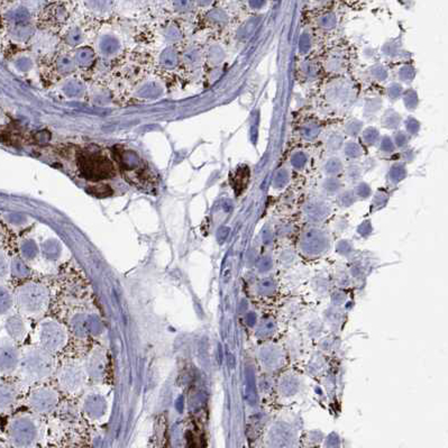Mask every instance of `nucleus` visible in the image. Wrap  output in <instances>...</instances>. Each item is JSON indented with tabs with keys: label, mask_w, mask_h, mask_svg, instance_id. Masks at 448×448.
<instances>
[{
	"label": "nucleus",
	"mask_w": 448,
	"mask_h": 448,
	"mask_svg": "<svg viewBox=\"0 0 448 448\" xmlns=\"http://www.w3.org/2000/svg\"><path fill=\"white\" fill-rule=\"evenodd\" d=\"M79 164L82 173L89 180H101L113 173L112 164L101 155H84L80 159Z\"/></svg>",
	"instance_id": "nucleus-1"
},
{
	"label": "nucleus",
	"mask_w": 448,
	"mask_h": 448,
	"mask_svg": "<svg viewBox=\"0 0 448 448\" xmlns=\"http://www.w3.org/2000/svg\"><path fill=\"white\" fill-rule=\"evenodd\" d=\"M18 364V352L13 343L7 339L0 340V371L10 373Z\"/></svg>",
	"instance_id": "nucleus-2"
},
{
	"label": "nucleus",
	"mask_w": 448,
	"mask_h": 448,
	"mask_svg": "<svg viewBox=\"0 0 448 448\" xmlns=\"http://www.w3.org/2000/svg\"><path fill=\"white\" fill-rule=\"evenodd\" d=\"M11 434H13L15 443H17L22 446L27 445V444L32 442L34 437L32 424L26 420H17L16 423H14Z\"/></svg>",
	"instance_id": "nucleus-3"
},
{
	"label": "nucleus",
	"mask_w": 448,
	"mask_h": 448,
	"mask_svg": "<svg viewBox=\"0 0 448 448\" xmlns=\"http://www.w3.org/2000/svg\"><path fill=\"white\" fill-rule=\"evenodd\" d=\"M15 390L8 384H0V409H8L14 403Z\"/></svg>",
	"instance_id": "nucleus-4"
},
{
	"label": "nucleus",
	"mask_w": 448,
	"mask_h": 448,
	"mask_svg": "<svg viewBox=\"0 0 448 448\" xmlns=\"http://www.w3.org/2000/svg\"><path fill=\"white\" fill-rule=\"evenodd\" d=\"M13 306V297L5 286L0 285V316L8 312Z\"/></svg>",
	"instance_id": "nucleus-5"
},
{
	"label": "nucleus",
	"mask_w": 448,
	"mask_h": 448,
	"mask_svg": "<svg viewBox=\"0 0 448 448\" xmlns=\"http://www.w3.org/2000/svg\"><path fill=\"white\" fill-rule=\"evenodd\" d=\"M7 330H8L9 335L13 337H19L22 334V323L18 318L14 317L7 321Z\"/></svg>",
	"instance_id": "nucleus-6"
},
{
	"label": "nucleus",
	"mask_w": 448,
	"mask_h": 448,
	"mask_svg": "<svg viewBox=\"0 0 448 448\" xmlns=\"http://www.w3.org/2000/svg\"><path fill=\"white\" fill-rule=\"evenodd\" d=\"M7 272H8V267H7L6 261L3 259L2 256L0 255V280H2V279L6 278Z\"/></svg>",
	"instance_id": "nucleus-7"
}]
</instances>
